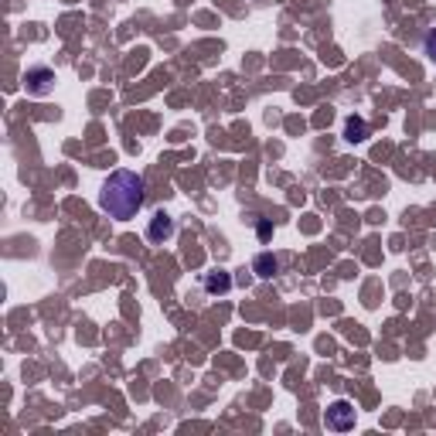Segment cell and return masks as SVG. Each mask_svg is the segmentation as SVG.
I'll use <instances>...</instances> for the list:
<instances>
[{"mask_svg": "<svg viewBox=\"0 0 436 436\" xmlns=\"http://www.w3.org/2000/svg\"><path fill=\"white\" fill-rule=\"evenodd\" d=\"M147 201V184L143 177L133 174V171H113V174L103 181V191H99V208L116 218V222H126L133 218Z\"/></svg>", "mask_w": 436, "mask_h": 436, "instance_id": "6da1fadb", "label": "cell"}, {"mask_svg": "<svg viewBox=\"0 0 436 436\" xmlns=\"http://www.w3.org/2000/svg\"><path fill=\"white\" fill-rule=\"evenodd\" d=\"M354 419H358V413H354V406H351L348 399H337L328 406V413H324V426L328 430H334V433H345V430H351L354 426Z\"/></svg>", "mask_w": 436, "mask_h": 436, "instance_id": "7a4b0ae2", "label": "cell"}, {"mask_svg": "<svg viewBox=\"0 0 436 436\" xmlns=\"http://www.w3.org/2000/svg\"><path fill=\"white\" fill-rule=\"evenodd\" d=\"M423 55H426V58L436 65V28H430V31H426V38H423Z\"/></svg>", "mask_w": 436, "mask_h": 436, "instance_id": "ba28073f", "label": "cell"}, {"mask_svg": "<svg viewBox=\"0 0 436 436\" xmlns=\"http://www.w3.org/2000/svg\"><path fill=\"white\" fill-rule=\"evenodd\" d=\"M205 290L208 294H228L232 290V276L228 273H208L205 276Z\"/></svg>", "mask_w": 436, "mask_h": 436, "instance_id": "8992f818", "label": "cell"}, {"mask_svg": "<svg viewBox=\"0 0 436 436\" xmlns=\"http://www.w3.org/2000/svg\"><path fill=\"white\" fill-rule=\"evenodd\" d=\"M55 89V72L45 69V65H38V69H28L24 75V92L28 96H48Z\"/></svg>", "mask_w": 436, "mask_h": 436, "instance_id": "3957f363", "label": "cell"}, {"mask_svg": "<svg viewBox=\"0 0 436 436\" xmlns=\"http://www.w3.org/2000/svg\"><path fill=\"white\" fill-rule=\"evenodd\" d=\"M276 256H269V252H262V256H256V262H252V269H256V276L262 279H269L273 273H276Z\"/></svg>", "mask_w": 436, "mask_h": 436, "instance_id": "52a82bcc", "label": "cell"}, {"mask_svg": "<svg viewBox=\"0 0 436 436\" xmlns=\"http://www.w3.org/2000/svg\"><path fill=\"white\" fill-rule=\"evenodd\" d=\"M345 140H348V143H365L368 123L362 120V116H348V120H345Z\"/></svg>", "mask_w": 436, "mask_h": 436, "instance_id": "5b68a950", "label": "cell"}, {"mask_svg": "<svg viewBox=\"0 0 436 436\" xmlns=\"http://www.w3.org/2000/svg\"><path fill=\"white\" fill-rule=\"evenodd\" d=\"M171 235H174V218H171V215H164V211H157V215L150 218L147 239H150V242H167Z\"/></svg>", "mask_w": 436, "mask_h": 436, "instance_id": "277c9868", "label": "cell"}]
</instances>
